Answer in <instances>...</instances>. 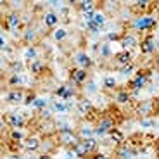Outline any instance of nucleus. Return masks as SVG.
Returning a JSON list of instances; mask_svg holds the SVG:
<instances>
[{
  "mask_svg": "<svg viewBox=\"0 0 159 159\" xmlns=\"http://www.w3.org/2000/svg\"><path fill=\"white\" fill-rule=\"evenodd\" d=\"M133 71H135V64H130V66H125V68L119 69V73H121L123 76H128L130 73H133Z\"/></svg>",
  "mask_w": 159,
  "mask_h": 159,
  "instance_id": "41",
  "label": "nucleus"
},
{
  "mask_svg": "<svg viewBox=\"0 0 159 159\" xmlns=\"http://www.w3.org/2000/svg\"><path fill=\"white\" fill-rule=\"evenodd\" d=\"M24 99H26V95H24L23 88H11L7 92V95H5V100L9 104H21L24 102Z\"/></svg>",
  "mask_w": 159,
  "mask_h": 159,
  "instance_id": "10",
  "label": "nucleus"
},
{
  "mask_svg": "<svg viewBox=\"0 0 159 159\" xmlns=\"http://www.w3.org/2000/svg\"><path fill=\"white\" fill-rule=\"evenodd\" d=\"M23 59L28 61V62H33V61L38 59V48H36V45H28V47L24 48Z\"/></svg>",
  "mask_w": 159,
  "mask_h": 159,
  "instance_id": "21",
  "label": "nucleus"
},
{
  "mask_svg": "<svg viewBox=\"0 0 159 159\" xmlns=\"http://www.w3.org/2000/svg\"><path fill=\"white\" fill-rule=\"evenodd\" d=\"M83 143L87 145V149L90 151V154H95V152L99 151V140H97V137H92V139L83 140Z\"/></svg>",
  "mask_w": 159,
  "mask_h": 159,
  "instance_id": "29",
  "label": "nucleus"
},
{
  "mask_svg": "<svg viewBox=\"0 0 159 159\" xmlns=\"http://www.w3.org/2000/svg\"><path fill=\"white\" fill-rule=\"evenodd\" d=\"M78 9L81 11V14L95 12L97 11V2L95 0H81V2H78Z\"/></svg>",
  "mask_w": 159,
  "mask_h": 159,
  "instance_id": "20",
  "label": "nucleus"
},
{
  "mask_svg": "<svg viewBox=\"0 0 159 159\" xmlns=\"http://www.w3.org/2000/svg\"><path fill=\"white\" fill-rule=\"evenodd\" d=\"M5 123L12 128H24L26 125V118H24L23 112H11V114L5 116Z\"/></svg>",
  "mask_w": 159,
  "mask_h": 159,
  "instance_id": "7",
  "label": "nucleus"
},
{
  "mask_svg": "<svg viewBox=\"0 0 159 159\" xmlns=\"http://www.w3.org/2000/svg\"><path fill=\"white\" fill-rule=\"evenodd\" d=\"M119 43H121V48L123 50H133L135 47H139V38H137L133 33H125V35H121V40H119Z\"/></svg>",
  "mask_w": 159,
  "mask_h": 159,
  "instance_id": "8",
  "label": "nucleus"
},
{
  "mask_svg": "<svg viewBox=\"0 0 159 159\" xmlns=\"http://www.w3.org/2000/svg\"><path fill=\"white\" fill-rule=\"evenodd\" d=\"M66 92H68V85H59V87L54 90V93H56L59 99H64V95H66Z\"/></svg>",
  "mask_w": 159,
  "mask_h": 159,
  "instance_id": "39",
  "label": "nucleus"
},
{
  "mask_svg": "<svg viewBox=\"0 0 159 159\" xmlns=\"http://www.w3.org/2000/svg\"><path fill=\"white\" fill-rule=\"evenodd\" d=\"M99 54H100V57H106V59H109V57L112 56L111 45H109V43H102V45H100V48H99Z\"/></svg>",
  "mask_w": 159,
  "mask_h": 159,
  "instance_id": "35",
  "label": "nucleus"
},
{
  "mask_svg": "<svg viewBox=\"0 0 159 159\" xmlns=\"http://www.w3.org/2000/svg\"><path fill=\"white\" fill-rule=\"evenodd\" d=\"M149 78H151V71H142V69H140V71H137L135 76L128 81V85H126L128 90H130L133 95H137V93H139V92L142 90L145 85H147Z\"/></svg>",
  "mask_w": 159,
  "mask_h": 159,
  "instance_id": "3",
  "label": "nucleus"
},
{
  "mask_svg": "<svg viewBox=\"0 0 159 159\" xmlns=\"http://www.w3.org/2000/svg\"><path fill=\"white\" fill-rule=\"evenodd\" d=\"M107 137L111 139V142L114 143L116 147H119V145H123V143H125V135H123V131L118 130V128H114V130H112Z\"/></svg>",
  "mask_w": 159,
  "mask_h": 159,
  "instance_id": "24",
  "label": "nucleus"
},
{
  "mask_svg": "<svg viewBox=\"0 0 159 159\" xmlns=\"http://www.w3.org/2000/svg\"><path fill=\"white\" fill-rule=\"evenodd\" d=\"M52 36H54L56 42H62V40H66V36H68V30L66 28H56L54 33H52Z\"/></svg>",
  "mask_w": 159,
  "mask_h": 159,
  "instance_id": "33",
  "label": "nucleus"
},
{
  "mask_svg": "<svg viewBox=\"0 0 159 159\" xmlns=\"http://www.w3.org/2000/svg\"><path fill=\"white\" fill-rule=\"evenodd\" d=\"M50 104H52V102L47 99V97H38V95H36V99H35V102H33L31 107L36 109V111H43V109H47Z\"/></svg>",
  "mask_w": 159,
  "mask_h": 159,
  "instance_id": "28",
  "label": "nucleus"
},
{
  "mask_svg": "<svg viewBox=\"0 0 159 159\" xmlns=\"http://www.w3.org/2000/svg\"><path fill=\"white\" fill-rule=\"evenodd\" d=\"M107 40H121V35H118V33H107Z\"/></svg>",
  "mask_w": 159,
  "mask_h": 159,
  "instance_id": "43",
  "label": "nucleus"
},
{
  "mask_svg": "<svg viewBox=\"0 0 159 159\" xmlns=\"http://www.w3.org/2000/svg\"><path fill=\"white\" fill-rule=\"evenodd\" d=\"M24 83V78L23 75H11V78H9V85L14 88H21V85Z\"/></svg>",
  "mask_w": 159,
  "mask_h": 159,
  "instance_id": "32",
  "label": "nucleus"
},
{
  "mask_svg": "<svg viewBox=\"0 0 159 159\" xmlns=\"http://www.w3.org/2000/svg\"><path fill=\"white\" fill-rule=\"evenodd\" d=\"M50 109H52V112L54 114H66L68 111H71V107L68 106V102L66 100H52V104H50Z\"/></svg>",
  "mask_w": 159,
  "mask_h": 159,
  "instance_id": "16",
  "label": "nucleus"
},
{
  "mask_svg": "<svg viewBox=\"0 0 159 159\" xmlns=\"http://www.w3.org/2000/svg\"><path fill=\"white\" fill-rule=\"evenodd\" d=\"M57 23H59V16H57L56 12L48 11L42 16V24H43L45 28H56Z\"/></svg>",
  "mask_w": 159,
  "mask_h": 159,
  "instance_id": "14",
  "label": "nucleus"
},
{
  "mask_svg": "<svg viewBox=\"0 0 159 159\" xmlns=\"http://www.w3.org/2000/svg\"><path fill=\"white\" fill-rule=\"evenodd\" d=\"M85 92H87V93H97V92H99V88H97V85L93 83V81H90V80H88L87 83H85Z\"/></svg>",
  "mask_w": 159,
  "mask_h": 159,
  "instance_id": "37",
  "label": "nucleus"
},
{
  "mask_svg": "<svg viewBox=\"0 0 159 159\" xmlns=\"http://www.w3.org/2000/svg\"><path fill=\"white\" fill-rule=\"evenodd\" d=\"M157 157H159V143H157Z\"/></svg>",
  "mask_w": 159,
  "mask_h": 159,
  "instance_id": "47",
  "label": "nucleus"
},
{
  "mask_svg": "<svg viewBox=\"0 0 159 159\" xmlns=\"http://www.w3.org/2000/svg\"><path fill=\"white\" fill-rule=\"evenodd\" d=\"M131 30L139 33H145V31H152V30L157 26V19L151 14H142V16H137L131 19L130 23Z\"/></svg>",
  "mask_w": 159,
  "mask_h": 159,
  "instance_id": "1",
  "label": "nucleus"
},
{
  "mask_svg": "<svg viewBox=\"0 0 159 159\" xmlns=\"http://www.w3.org/2000/svg\"><path fill=\"white\" fill-rule=\"evenodd\" d=\"M69 81L76 87L80 85H85L88 81V71L87 69H81V68H75L71 69V75H69Z\"/></svg>",
  "mask_w": 159,
  "mask_h": 159,
  "instance_id": "5",
  "label": "nucleus"
},
{
  "mask_svg": "<svg viewBox=\"0 0 159 159\" xmlns=\"http://www.w3.org/2000/svg\"><path fill=\"white\" fill-rule=\"evenodd\" d=\"M71 151H73V154H75V157H78V159H88V157L92 156L90 151L87 149V145L83 143V140H81L78 145H75Z\"/></svg>",
  "mask_w": 159,
  "mask_h": 159,
  "instance_id": "18",
  "label": "nucleus"
},
{
  "mask_svg": "<svg viewBox=\"0 0 159 159\" xmlns=\"http://www.w3.org/2000/svg\"><path fill=\"white\" fill-rule=\"evenodd\" d=\"M57 142L66 149H73L75 145H78L81 142V139L78 137L76 130H73L69 126V128H61V130H57Z\"/></svg>",
  "mask_w": 159,
  "mask_h": 159,
  "instance_id": "2",
  "label": "nucleus"
},
{
  "mask_svg": "<svg viewBox=\"0 0 159 159\" xmlns=\"http://www.w3.org/2000/svg\"><path fill=\"white\" fill-rule=\"evenodd\" d=\"M35 99H36V95L35 93H28L26 95V99H24V106H33V102H35Z\"/></svg>",
  "mask_w": 159,
  "mask_h": 159,
  "instance_id": "42",
  "label": "nucleus"
},
{
  "mask_svg": "<svg viewBox=\"0 0 159 159\" xmlns=\"http://www.w3.org/2000/svg\"><path fill=\"white\" fill-rule=\"evenodd\" d=\"M114 62L119 69L125 68V66H130L133 64V54L130 50H119L114 54Z\"/></svg>",
  "mask_w": 159,
  "mask_h": 159,
  "instance_id": "6",
  "label": "nucleus"
},
{
  "mask_svg": "<svg viewBox=\"0 0 159 159\" xmlns=\"http://www.w3.org/2000/svg\"><path fill=\"white\" fill-rule=\"evenodd\" d=\"M7 159H21V156H17V154H11V156H7Z\"/></svg>",
  "mask_w": 159,
  "mask_h": 159,
  "instance_id": "45",
  "label": "nucleus"
},
{
  "mask_svg": "<svg viewBox=\"0 0 159 159\" xmlns=\"http://www.w3.org/2000/svg\"><path fill=\"white\" fill-rule=\"evenodd\" d=\"M75 62H76V66L78 68H81V69H90L92 68V64H93V61H92V57L88 56L87 52H78L75 56Z\"/></svg>",
  "mask_w": 159,
  "mask_h": 159,
  "instance_id": "13",
  "label": "nucleus"
},
{
  "mask_svg": "<svg viewBox=\"0 0 159 159\" xmlns=\"http://www.w3.org/2000/svg\"><path fill=\"white\" fill-rule=\"evenodd\" d=\"M114 154H116V159H137L135 151H133L128 143H123V145L116 147Z\"/></svg>",
  "mask_w": 159,
  "mask_h": 159,
  "instance_id": "11",
  "label": "nucleus"
},
{
  "mask_svg": "<svg viewBox=\"0 0 159 159\" xmlns=\"http://www.w3.org/2000/svg\"><path fill=\"white\" fill-rule=\"evenodd\" d=\"M40 147H42V140H40L36 135L26 137V139H24V142H23V149L26 152H36Z\"/></svg>",
  "mask_w": 159,
  "mask_h": 159,
  "instance_id": "12",
  "label": "nucleus"
},
{
  "mask_svg": "<svg viewBox=\"0 0 159 159\" xmlns=\"http://www.w3.org/2000/svg\"><path fill=\"white\" fill-rule=\"evenodd\" d=\"M78 137L81 140H87V139H92V137H95V128H92L90 125H81V126L76 130Z\"/></svg>",
  "mask_w": 159,
  "mask_h": 159,
  "instance_id": "19",
  "label": "nucleus"
},
{
  "mask_svg": "<svg viewBox=\"0 0 159 159\" xmlns=\"http://www.w3.org/2000/svg\"><path fill=\"white\" fill-rule=\"evenodd\" d=\"M139 47H140V52H142L143 56H151V54H154L156 52V40H154V36L152 35L143 36Z\"/></svg>",
  "mask_w": 159,
  "mask_h": 159,
  "instance_id": "9",
  "label": "nucleus"
},
{
  "mask_svg": "<svg viewBox=\"0 0 159 159\" xmlns=\"http://www.w3.org/2000/svg\"><path fill=\"white\" fill-rule=\"evenodd\" d=\"M76 107H78L80 116L92 114V112L95 111V109H93V106H92V102H90L88 99H80V100H78V104H76Z\"/></svg>",
  "mask_w": 159,
  "mask_h": 159,
  "instance_id": "17",
  "label": "nucleus"
},
{
  "mask_svg": "<svg viewBox=\"0 0 159 159\" xmlns=\"http://www.w3.org/2000/svg\"><path fill=\"white\" fill-rule=\"evenodd\" d=\"M92 21H93L99 28H104L106 23H107V17H106V14H104L102 11H97L95 14H93V19H92Z\"/></svg>",
  "mask_w": 159,
  "mask_h": 159,
  "instance_id": "30",
  "label": "nucleus"
},
{
  "mask_svg": "<svg viewBox=\"0 0 159 159\" xmlns=\"http://www.w3.org/2000/svg\"><path fill=\"white\" fill-rule=\"evenodd\" d=\"M156 66L159 68V56H157V59H156Z\"/></svg>",
  "mask_w": 159,
  "mask_h": 159,
  "instance_id": "46",
  "label": "nucleus"
},
{
  "mask_svg": "<svg viewBox=\"0 0 159 159\" xmlns=\"http://www.w3.org/2000/svg\"><path fill=\"white\" fill-rule=\"evenodd\" d=\"M140 126H142V128H152V126H156V119H152V118H142V119H140Z\"/></svg>",
  "mask_w": 159,
  "mask_h": 159,
  "instance_id": "38",
  "label": "nucleus"
},
{
  "mask_svg": "<svg viewBox=\"0 0 159 159\" xmlns=\"http://www.w3.org/2000/svg\"><path fill=\"white\" fill-rule=\"evenodd\" d=\"M88 159H112V156L106 154V152H95V154H92Z\"/></svg>",
  "mask_w": 159,
  "mask_h": 159,
  "instance_id": "40",
  "label": "nucleus"
},
{
  "mask_svg": "<svg viewBox=\"0 0 159 159\" xmlns=\"http://www.w3.org/2000/svg\"><path fill=\"white\" fill-rule=\"evenodd\" d=\"M102 87L106 88V90H114V88L118 87V80H116L114 76H106V78H104Z\"/></svg>",
  "mask_w": 159,
  "mask_h": 159,
  "instance_id": "31",
  "label": "nucleus"
},
{
  "mask_svg": "<svg viewBox=\"0 0 159 159\" xmlns=\"http://www.w3.org/2000/svg\"><path fill=\"white\" fill-rule=\"evenodd\" d=\"M151 0H135L133 4H131V9L135 12H139V16H142V14H145V11H147L149 7H151Z\"/></svg>",
  "mask_w": 159,
  "mask_h": 159,
  "instance_id": "22",
  "label": "nucleus"
},
{
  "mask_svg": "<svg viewBox=\"0 0 159 159\" xmlns=\"http://www.w3.org/2000/svg\"><path fill=\"white\" fill-rule=\"evenodd\" d=\"M5 26H7L9 30H17L21 26V16L17 14V12H9L7 16H5Z\"/></svg>",
  "mask_w": 159,
  "mask_h": 159,
  "instance_id": "15",
  "label": "nucleus"
},
{
  "mask_svg": "<svg viewBox=\"0 0 159 159\" xmlns=\"http://www.w3.org/2000/svg\"><path fill=\"white\" fill-rule=\"evenodd\" d=\"M26 137H28V135H26V133L23 131V128H12V130L9 131V139H11L12 142H19V143H23Z\"/></svg>",
  "mask_w": 159,
  "mask_h": 159,
  "instance_id": "25",
  "label": "nucleus"
},
{
  "mask_svg": "<svg viewBox=\"0 0 159 159\" xmlns=\"http://www.w3.org/2000/svg\"><path fill=\"white\" fill-rule=\"evenodd\" d=\"M40 149H43V151H45V154H50V152H52V149H54V143H52L50 137H45V139L42 140V147H40Z\"/></svg>",
  "mask_w": 159,
  "mask_h": 159,
  "instance_id": "36",
  "label": "nucleus"
},
{
  "mask_svg": "<svg viewBox=\"0 0 159 159\" xmlns=\"http://www.w3.org/2000/svg\"><path fill=\"white\" fill-rule=\"evenodd\" d=\"M38 30H35V28H28L26 31H24V35H23V40L26 42L28 45H35V42L38 40Z\"/></svg>",
  "mask_w": 159,
  "mask_h": 159,
  "instance_id": "26",
  "label": "nucleus"
},
{
  "mask_svg": "<svg viewBox=\"0 0 159 159\" xmlns=\"http://www.w3.org/2000/svg\"><path fill=\"white\" fill-rule=\"evenodd\" d=\"M130 100H131V92L128 90V88L116 92V102L118 104H128Z\"/></svg>",
  "mask_w": 159,
  "mask_h": 159,
  "instance_id": "27",
  "label": "nucleus"
},
{
  "mask_svg": "<svg viewBox=\"0 0 159 159\" xmlns=\"http://www.w3.org/2000/svg\"><path fill=\"white\" fill-rule=\"evenodd\" d=\"M36 159H52V156L50 154H45V152H43V154H40Z\"/></svg>",
  "mask_w": 159,
  "mask_h": 159,
  "instance_id": "44",
  "label": "nucleus"
},
{
  "mask_svg": "<svg viewBox=\"0 0 159 159\" xmlns=\"http://www.w3.org/2000/svg\"><path fill=\"white\" fill-rule=\"evenodd\" d=\"M85 30H87L88 33H93V35H97V33H100V30L102 28H99V26H97L95 23H93V21H85Z\"/></svg>",
  "mask_w": 159,
  "mask_h": 159,
  "instance_id": "34",
  "label": "nucleus"
},
{
  "mask_svg": "<svg viewBox=\"0 0 159 159\" xmlns=\"http://www.w3.org/2000/svg\"><path fill=\"white\" fill-rule=\"evenodd\" d=\"M30 73H31L33 76L43 75V73H45V62H43V61H40V59L30 62Z\"/></svg>",
  "mask_w": 159,
  "mask_h": 159,
  "instance_id": "23",
  "label": "nucleus"
},
{
  "mask_svg": "<svg viewBox=\"0 0 159 159\" xmlns=\"http://www.w3.org/2000/svg\"><path fill=\"white\" fill-rule=\"evenodd\" d=\"M114 128H116L114 119H112L111 116H102V118H99V121H97V125H95V137L99 139V137L109 135Z\"/></svg>",
  "mask_w": 159,
  "mask_h": 159,
  "instance_id": "4",
  "label": "nucleus"
}]
</instances>
